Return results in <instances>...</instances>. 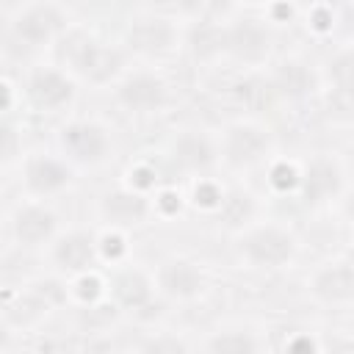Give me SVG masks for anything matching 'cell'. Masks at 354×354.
<instances>
[{
	"label": "cell",
	"instance_id": "1",
	"mask_svg": "<svg viewBox=\"0 0 354 354\" xmlns=\"http://www.w3.org/2000/svg\"><path fill=\"white\" fill-rule=\"evenodd\" d=\"M53 50L58 66L88 86H113L127 69V50L86 28L69 25Z\"/></svg>",
	"mask_w": 354,
	"mask_h": 354
},
{
	"label": "cell",
	"instance_id": "2",
	"mask_svg": "<svg viewBox=\"0 0 354 354\" xmlns=\"http://www.w3.org/2000/svg\"><path fill=\"white\" fill-rule=\"evenodd\" d=\"M235 252L238 257L257 271H277L285 268L296 260L299 254V241L296 235L274 221H263V224H246L238 232L235 241Z\"/></svg>",
	"mask_w": 354,
	"mask_h": 354
},
{
	"label": "cell",
	"instance_id": "3",
	"mask_svg": "<svg viewBox=\"0 0 354 354\" xmlns=\"http://www.w3.org/2000/svg\"><path fill=\"white\" fill-rule=\"evenodd\" d=\"M69 28L66 11L53 0H33L17 17L8 19V39L22 50H44L53 47L61 33Z\"/></svg>",
	"mask_w": 354,
	"mask_h": 354
},
{
	"label": "cell",
	"instance_id": "4",
	"mask_svg": "<svg viewBox=\"0 0 354 354\" xmlns=\"http://www.w3.org/2000/svg\"><path fill=\"white\" fill-rule=\"evenodd\" d=\"M58 152L75 169H97L113 152V138L102 122L94 119H72L58 127L55 133Z\"/></svg>",
	"mask_w": 354,
	"mask_h": 354
},
{
	"label": "cell",
	"instance_id": "5",
	"mask_svg": "<svg viewBox=\"0 0 354 354\" xmlns=\"http://www.w3.org/2000/svg\"><path fill=\"white\" fill-rule=\"evenodd\" d=\"M274 152V136L268 127L252 122V119H238L224 127L218 138V163L232 169V171H246L260 163H266Z\"/></svg>",
	"mask_w": 354,
	"mask_h": 354
},
{
	"label": "cell",
	"instance_id": "6",
	"mask_svg": "<svg viewBox=\"0 0 354 354\" xmlns=\"http://www.w3.org/2000/svg\"><path fill=\"white\" fill-rule=\"evenodd\" d=\"M77 97V80L58 64L33 66L22 83V100L36 113H61Z\"/></svg>",
	"mask_w": 354,
	"mask_h": 354
},
{
	"label": "cell",
	"instance_id": "7",
	"mask_svg": "<svg viewBox=\"0 0 354 354\" xmlns=\"http://www.w3.org/2000/svg\"><path fill=\"white\" fill-rule=\"evenodd\" d=\"M116 102L136 116L160 113L171 102V86L152 69H124V75L113 83Z\"/></svg>",
	"mask_w": 354,
	"mask_h": 354
},
{
	"label": "cell",
	"instance_id": "8",
	"mask_svg": "<svg viewBox=\"0 0 354 354\" xmlns=\"http://www.w3.org/2000/svg\"><path fill=\"white\" fill-rule=\"evenodd\" d=\"M180 44V25L169 17L160 14H144L130 19L124 30V50L127 55H141V58H163L174 53Z\"/></svg>",
	"mask_w": 354,
	"mask_h": 354
},
{
	"label": "cell",
	"instance_id": "9",
	"mask_svg": "<svg viewBox=\"0 0 354 354\" xmlns=\"http://www.w3.org/2000/svg\"><path fill=\"white\" fill-rule=\"evenodd\" d=\"M346 191V169L337 158L318 155L307 166H301L299 177V199L307 207H321L326 202H335Z\"/></svg>",
	"mask_w": 354,
	"mask_h": 354
},
{
	"label": "cell",
	"instance_id": "10",
	"mask_svg": "<svg viewBox=\"0 0 354 354\" xmlns=\"http://www.w3.org/2000/svg\"><path fill=\"white\" fill-rule=\"evenodd\" d=\"M152 282H155V293L171 299V301H194L199 299L210 279H207V271L188 260V257H169L163 260L155 274H152Z\"/></svg>",
	"mask_w": 354,
	"mask_h": 354
},
{
	"label": "cell",
	"instance_id": "11",
	"mask_svg": "<svg viewBox=\"0 0 354 354\" xmlns=\"http://www.w3.org/2000/svg\"><path fill=\"white\" fill-rule=\"evenodd\" d=\"M75 180V166L61 155L33 152L22 158V185L33 199H50L66 191Z\"/></svg>",
	"mask_w": 354,
	"mask_h": 354
},
{
	"label": "cell",
	"instance_id": "12",
	"mask_svg": "<svg viewBox=\"0 0 354 354\" xmlns=\"http://www.w3.org/2000/svg\"><path fill=\"white\" fill-rule=\"evenodd\" d=\"M224 55L243 64L260 66L271 55V30L263 19L243 17L232 25H224Z\"/></svg>",
	"mask_w": 354,
	"mask_h": 354
},
{
	"label": "cell",
	"instance_id": "13",
	"mask_svg": "<svg viewBox=\"0 0 354 354\" xmlns=\"http://www.w3.org/2000/svg\"><path fill=\"white\" fill-rule=\"evenodd\" d=\"M50 263L64 277H77L86 271H94L100 263L97 252V232L91 230H69L58 232L50 241Z\"/></svg>",
	"mask_w": 354,
	"mask_h": 354
},
{
	"label": "cell",
	"instance_id": "14",
	"mask_svg": "<svg viewBox=\"0 0 354 354\" xmlns=\"http://www.w3.org/2000/svg\"><path fill=\"white\" fill-rule=\"evenodd\" d=\"M100 218L113 227V230H136L141 224L149 221L152 213V196L149 194H141L130 185H119V188H111L100 196Z\"/></svg>",
	"mask_w": 354,
	"mask_h": 354
},
{
	"label": "cell",
	"instance_id": "15",
	"mask_svg": "<svg viewBox=\"0 0 354 354\" xmlns=\"http://www.w3.org/2000/svg\"><path fill=\"white\" fill-rule=\"evenodd\" d=\"M61 232L58 213L44 202H25L11 213V238L25 249L50 246V241Z\"/></svg>",
	"mask_w": 354,
	"mask_h": 354
},
{
	"label": "cell",
	"instance_id": "16",
	"mask_svg": "<svg viewBox=\"0 0 354 354\" xmlns=\"http://www.w3.org/2000/svg\"><path fill=\"white\" fill-rule=\"evenodd\" d=\"M307 288L315 296V301H321L326 307H348L354 301V266H351V260L337 257V260L318 266L313 271V277L307 279Z\"/></svg>",
	"mask_w": 354,
	"mask_h": 354
},
{
	"label": "cell",
	"instance_id": "17",
	"mask_svg": "<svg viewBox=\"0 0 354 354\" xmlns=\"http://www.w3.org/2000/svg\"><path fill=\"white\" fill-rule=\"evenodd\" d=\"M171 163L185 174H210L218 166V141L202 130H183L169 144Z\"/></svg>",
	"mask_w": 354,
	"mask_h": 354
},
{
	"label": "cell",
	"instance_id": "18",
	"mask_svg": "<svg viewBox=\"0 0 354 354\" xmlns=\"http://www.w3.org/2000/svg\"><path fill=\"white\" fill-rule=\"evenodd\" d=\"M108 299L116 310H144L155 299V282L138 266H116V271L108 279Z\"/></svg>",
	"mask_w": 354,
	"mask_h": 354
},
{
	"label": "cell",
	"instance_id": "19",
	"mask_svg": "<svg viewBox=\"0 0 354 354\" xmlns=\"http://www.w3.org/2000/svg\"><path fill=\"white\" fill-rule=\"evenodd\" d=\"M266 80H268V88H271L274 97H282V100H290V102H301V100L313 97L321 86L315 69L310 64L299 61V58L279 61Z\"/></svg>",
	"mask_w": 354,
	"mask_h": 354
},
{
	"label": "cell",
	"instance_id": "20",
	"mask_svg": "<svg viewBox=\"0 0 354 354\" xmlns=\"http://www.w3.org/2000/svg\"><path fill=\"white\" fill-rule=\"evenodd\" d=\"M188 44H191V53L202 61L224 55V25L216 19H207V17L196 19L188 33Z\"/></svg>",
	"mask_w": 354,
	"mask_h": 354
},
{
	"label": "cell",
	"instance_id": "21",
	"mask_svg": "<svg viewBox=\"0 0 354 354\" xmlns=\"http://www.w3.org/2000/svg\"><path fill=\"white\" fill-rule=\"evenodd\" d=\"M218 218L224 221V227L230 230H243L246 224L254 221V213H257V202L249 191L243 188H230L224 191V199H221V207L216 210Z\"/></svg>",
	"mask_w": 354,
	"mask_h": 354
},
{
	"label": "cell",
	"instance_id": "22",
	"mask_svg": "<svg viewBox=\"0 0 354 354\" xmlns=\"http://www.w3.org/2000/svg\"><path fill=\"white\" fill-rule=\"evenodd\" d=\"M207 6L210 0H149V11L152 14H160V17H169L174 22H183V19H205L207 17Z\"/></svg>",
	"mask_w": 354,
	"mask_h": 354
},
{
	"label": "cell",
	"instance_id": "23",
	"mask_svg": "<svg viewBox=\"0 0 354 354\" xmlns=\"http://www.w3.org/2000/svg\"><path fill=\"white\" fill-rule=\"evenodd\" d=\"M205 348L213 354H252L260 348V340L252 332H213Z\"/></svg>",
	"mask_w": 354,
	"mask_h": 354
},
{
	"label": "cell",
	"instance_id": "24",
	"mask_svg": "<svg viewBox=\"0 0 354 354\" xmlns=\"http://www.w3.org/2000/svg\"><path fill=\"white\" fill-rule=\"evenodd\" d=\"M301 177V166L293 160H271L268 163V188L274 194H296Z\"/></svg>",
	"mask_w": 354,
	"mask_h": 354
},
{
	"label": "cell",
	"instance_id": "25",
	"mask_svg": "<svg viewBox=\"0 0 354 354\" xmlns=\"http://www.w3.org/2000/svg\"><path fill=\"white\" fill-rule=\"evenodd\" d=\"M191 205L194 207H199V210H207V213H216L218 207H221V199H224V188L213 180V177H207V174H202V177H196V183H194V188H191Z\"/></svg>",
	"mask_w": 354,
	"mask_h": 354
},
{
	"label": "cell",
	"instance_id": "26",
	"mask_svg": "<svg viewBox=\"0 0 354 354\" xmlns=\"http://www.w3.org/2000/svg\"><path fill=\"white\" fill-rule=\"evenodd\" d=\"M72 296H75L83 307H91V304H100V301L108 296V285H105L94 271H86V274L72 277Z\"/></svg>",
	"mask_w": 354,
	"mask_h": 354
},
{
	"label": "cell",
	"instance_id": "27",
	"mask_svg": "<svg viewBox=\"0 0 354 354\" xmlns=\"http://www.w3.org/2000/svg\"><path fill=\"white\" fill-rule=\"evenodd\" d=\"M97 252H100V263H111V266H122L127 257V238L124 230H113L108 227L102 235H97Z\"/></svg>",
	"mask_w": 354,
	"mask_h": 354
},
{
	"label": "cell",
	"instance_id": "28",
	"mask_svg": "<svg viewBox=\"0 0 354 354\" xmlns=\"http://www.w3.org/2000/svg\"><path fill=\"white\" fill-rule=\"evenodd\" d=\"M17 160H22V133L11 119L0 116V166H14Z\"/></svg>",
	"mask_w": 354,
	"mask_h": 354
},
{
	"label": "cell",
	"instance_id": "29",
	"mask_svg": "<svg viewBox=\"0 0 354 354\" xmlns=\"http://www.w3.org/2000/svg\"><path fill=\"white\" fill-rule=\"evenodd\" d=\"M185 207V199L177 188H155V196H152V213L163 216V218H171V216H180Z\"/></svg>",
	"mask_w": 354,
	"mask_h": 354
},
{
	"label": "cell",
	"instance_id": "30",
	"mask_svg": "<svg viewBox=\"0 0 354 354\" xmlns=\"http://www.w3.org/2000/svg\"><path fill=\"white\" fill-rule=\"evenodd\" d=\"M307 30H313L315 36H329L335 30V11L326 3H315L307 11Z\"/></svg>",
	"mask_w": 354,
	"mask_h": 354
},
{
	"label": "cell",
	"instance_id": "31",
	"mask_svg": "<svg viewBox=\"0 0 354 354\" xmlns=\"http://www.w3.org/2000/svg\"><path fill=\"white\" fill-rule=\"evenodd\" d=\"M127 185L136 188V191H141V194H149V196H152V191L158 188V169L149 166V163H136V166H130V171H127Z\"/></svg>",
	"mask_w": 354,
	"mask_h": 354
},
{
	"label": "cell",
	"instance_id": "32",
	"mask_svg": "<svg viewBox=\"0 0 354 354\" xmlns=\"http://www.w3.org/2000/svg\"><path fill=\"white\" fill-rule=\"evenodd\" d=\"M14 102H17V91H14V86H11L8 80H0V116L8 113V111L14 108Z\"/></svg>",
	"mask_w": 354,
	"mask_h": 354
},
{
	"label": "cell",
	"instance_id": "33",
	"mask_svg": "<svg viewBox=\"0 0 354 354\" xmlns=\"http://www.w3.org/2000/svg\"><path fill=\"white\" fill-rule=\"evenodd\" d=\"M6 28H8V19H6V17H3V14H0V36H3V33H6Z\"/></svg>",
	"mask_w": 354,
	"mask_h": 354
}]
</instances>
